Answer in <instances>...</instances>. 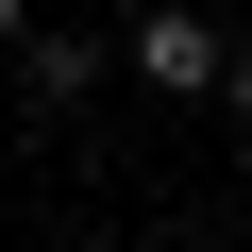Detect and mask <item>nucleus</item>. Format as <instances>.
Segmentation results:
<instances>
[{
    "mask_svg": "<svg viewBox=\"0 0 252 252\" xmlns=\"http://www.w3.org/2000/svg\"><path fill=\"white\" fill-rule=\"evenodd\" d=\"M219 51H235V34L202 17V0H152V17L118 34V67H135V84H168V101H202V84H219Z\"/></svg>",
    "mask_w": 252,
    "mask_h": 252,
    "instance_id": "obj_1",
    "label": "nucleus"
},
{
    "mask_svg": "<svg viewBox=\"0 0 252 252\" xmlns=\"http://www.w3.org/2000/svg\"><path fill=\"white\" fill-rule=\"evenodd\" d=\"M17 17H34V0H0V51H17Z\"/></svg>",
    "mask_w": 252,
    "mask_h": 252,
    "instance_id": "obj_4",
    "label": "nucleus"
},
{
    "mask_svg": "<svg viewBox=\"0 0 252 252\" xmlns=\"http://www.w3.org/2000/svg\"><path fill=\"white\" fill-rule=\"evenodd\" d=\"M17 67H34V101H84L118 51H84V34H34V17H17Z\"/></svg>",
    "mask_w": 252,
    "mask_h": 252,
    "instance_id": "obj_2",
    "label": "nucleus"
},
{
    "mask_svg": "<svg viewBox=\"0 0 252 252\" xmlns=\"http://www.w3.org/2000/svg\"><path fill=\"white\" fill-rule=\"evenodd\" d=\"M219 84H235V118H252V34H235V51H219Z\"/></svg>",
    "mask_w": 252,
    "mask_h": 252,
    "instance_id": "obj_3",
    "label": "nucleus"
}]
</instances>
